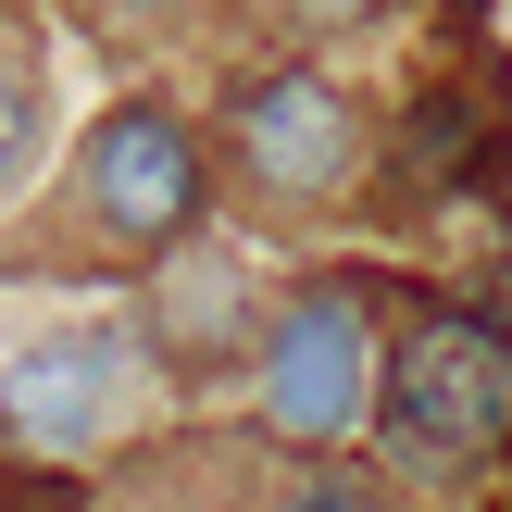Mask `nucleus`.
<instances>
[{"label":"nucleus","instance_id":"12","mask_svg":"<svg viewBox=\"0 0 512 512\" xmlns=\"http://www.w3.org/2000/svg\"><path fill=\"white\" fill-rule=\"evenodd\" d=\"M475 188H488L500 213H512V138H488V163H475Z\"/></svg>","mask_w":512,"mask_h":512},{"label":"nucleus","instance_id":"10","mask_svg":"<svg viewBox=\"0 0 512 512\" xmlns=\"http://www.w3.org/2000/svg\"><path fill=\"white\" fill-rule=\"evenodd\" d=\"M0 512H75L63 475H0Z\"/></svg>","mask_w":512,"mask_h":512},{"label":"nucleus","instance_id":"11","mask_svg":"<svg viewBox=\"0 0 512 512\" xmlns=\"http://www.w3.org/2000/svg\"><path fill=\"white\" fill-rule=\"evenodd\" d=\"M275 13H300V25H363L375 0H275Z\"/></svg>","mask_w":512,"mask_h":512},{"label":"nucleus","instance_id":"9","mask_svg":"<svg viewBox=\"0 0 512 512\" xmlns=\"http://www.w3.org/2000/svg\"><path fill=\"white\" fill-rule=\"evenodd\" d=\"M275 512H388V488H363V475H300Z\"/></svg>","mask_w":512,"mask_h":512},{"label":"nucleus","instance_id":"7","mask_svg":"<svg viewBox=\"0 0 512 512\" xmlns=\"http://www.w3.org/2000/svg\"><path fill=\"white\" fill-rule=\"evenodd\" d=\"M250 313V288H238V263H175L163 275V325H175V350H200V338H225V325Z\"/></svg>","mask_w":512,"mask_h":512},{"label":"nucleus","instance_id":"3","mask_svg":"<svg viewBox=\"0 0 512 512\" xmlns=\"http://www.w3.org/2000/svg\"><path fill=\"white\" fill-rule=\"evenodd\" d=\"M75 188H88V225H113V238L163 250V238H188V213H200V150H188V125H175V113L125 100V113L88 125Z\"/></svg>","mask_w":512,"mask_h":512},{"label":"nucleus","instance_id":"8","mask_svg":"<svg viewBox=\"0 0 512 512\" xmlns=\"http://www.w3.org/2000/svg\"><path fill=\"white\" fill-rule=\"evenodd\" d=\"M38 163V75L25 63H0V188Z\"/></svg>","mask_w":512,"mask_h":512},{"label":"nucleus","instance_id":"6","mask_svg":"<svg viewBox=\"0 0 512 512\" xmlns=\"http://www.w3.org/2000/svg\"><path fill=\"white\" fill-rule=\"evenodd\" d=\"M488 138H500V125L475 113L463 88H425L413 113H400V175H413V188H475V163H488Z\"/></svg>","mask_w":512,"mask_h":512},{"label":"nucleus","instance_id":"1","mask_svg":"<svg viewBox=\"0 0 512 512\" xmlns=\"http://www.w3.org/2000/svg\"><path fill=\"white\" fill-rule=\"evenodd\" d=\"M375 413H388V450L413 475L488 463V450L512 438V325H488V313H425L413 338L388 350Z\"/></svg>","mask_w":512,"mask_h":512},{"label":"nucleus","instance_id":"5","mask_svg":"<svg viewBox=\"0 0 512 512\" xmlns=\"http://www.w3.org/2000/svg\"><path fill=\"white\" fill-rule=\"evenodd\" d=\"M125 338H38V350H13V375H0V425L13 438H38V450H88L100 425L125 413Z\"/></svg>","mask_w":512,"mask_h":512},{"label":"nucleus","instance_id":"13","mask_svg":"<svg viewBox=\"0 0 512 512\" xmlns=\"http://www.w3.org/2000/svg\"><path fill=\"white\" fill-rule=\"evenodd\" d=\"M100 13H125V25H138V13H175V0H100Z\"/></svg>","mask_w":512,"mask_h":512},{"label":"nucleus","instance_id":"4","mask_svg":"<svg viewBox=\"0 0 512 512\" xmlns=\"http://www.w3.org/2000/svg\"><path fill=\"white\" fill-rule=\"evenodd\" d=\"M350 150H363V113H350L338 75H313V63L250 75V100H238V163L263 175V188L313 200V188H338V175H350Z\"/></svg>","mask_w":512,"mask_h":512},{"label":"nucleus","instance_id":"2","mask_svg":"<svg viewBox=\"0 0 512 512\" xmlns=\"http://www.w3.org/2000/svg\"><path fill=\"white\" fill-rule=\"evenodd\" d=\"M375 388H388V363H375L363 288H300L275 313V338H263V425L325 450V438H350L375 413Z\"/></svg>","mask_w":512,"mask_h":512}]
</instances>
